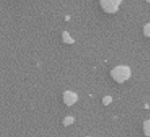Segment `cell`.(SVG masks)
Returning <instances> with one entry per match:
<instances>
[{
	"instance_id": "1",
	"label": "cell",
	"mask_w": 150,
	"mask_h": 137,
	"mask_svg": "<svg viewBox=\"0 0 150 137\" xmlns=\"http://www.w3.org/2000/svg\"><path fill=\"white\" fill-rule=\"evenodd\" d=\"M126 69H124L123 72L120 71V68H118L117 70H115V71L113 72V75H114V77L115 79H117L118 81H123L125 79L127 78V77L129 76V72L125 70Z\"/></svg>"
},
{
	"instance_id": "2",
	"label": "cell",
	"mask_w": 150,
	"mask_h": 137,
	"mask_svg": "<svg viewBox=\"0 0 150 137\" xmlns=\"http://www.w3.org/2000/svg\"><path fill=\"white\" fill-rule=\"evenodd\" d=\"M144 129H145V132L148 136H150V121H146L145 124H144Z\"/></svg>"
}]
</instances>
